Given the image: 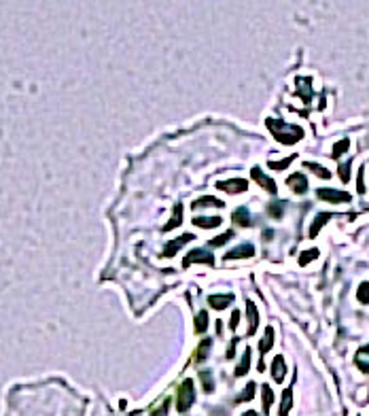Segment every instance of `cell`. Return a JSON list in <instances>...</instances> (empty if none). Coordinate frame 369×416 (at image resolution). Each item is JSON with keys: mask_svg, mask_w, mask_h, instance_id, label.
I'll use <instances>...</instances> for the list:
<instances>
[{"mask_svg": "<svg viewBox=\"0 0 369 416\" xmlns=\"http://www.w3.org/2000/svg\"><path fill=\"white\" fill-rule=\"evenodd\" d=\"M265 126L267 130L272 132V136L278 140L280 145H295L303 138V127L299 126H293V124H284L280 119H265Z\"/></svg>", "mask_w": 369, "mask_h": 416, "instance_id": "6da1fadb", "label": "cell"}, {"mask_svg": "<svg viewBox=\"0 0 369 416\" xmlns=\"http://www.w3.org/2000/svg\"><path fill=\"white\" fill-rule=\"evenodd\" d=\"M193 401H195V391H193V380L187 378L183 384H180L178 389V399H176V408L180 414H185L187 410L193 406Z\"/></svg>", "mask_w": 369, "mask_h": 416, "instance_id": "7a4b0ae2", "label": "cell"}, {"mask_svg": "<svg viewBox=\"0 0 369 416\" xmlns=\"http://www.w3.org/2000/svg\"><path fill=\"white\" fill-rule=\"evenodd\" d=\"M193 263H206V266H214V257L212 253H208V251L204 249H193L189 255L183 259V268H189Z\"/></svg>", "mask_w": 369, "mask_h": 416, "instance_id": "3957f363", "label": "cell"}, {"mask_svg": "<svg viewBox=\"0 0 369 416\" xmlns=\"http://www.w3.org/2000/svg\"><path fill=\"white\" fill-rule=\"evenodd\" d=\"M191 240H195V236H193V234H183V236H178V238L170 240V242H168V247L163 249V255H161V257H174V255H176L180 249L185 247V244H189Z\"/></svg>", "mask_w": 369, "mask_h": 416, "instance_id": "277c9868", "label": "cell"}, {"mask_svg": "<svg viewBox=\"0 0 369 416\" xmlns=\"http://www.w3.org/2000/svg\"><path fill=\"white\" fill-rule=\"evenodd\" d=\"M250 174H253V181H257V183H259L265 191L272 193V196H276V193H278V187H276V183H274V179H269L267 174L263 172V170H261L259 166H255V168H253V172H250Z\"/></svg>", "mask_w": 369, "mask_h": 416, "instance_id": "5b68a950", "label": "cell"}, {"mask_svg": "<svg viewBox=\"0 0 369 416\" xmlns=\"http://www.w3.org/2000/svg\"><path fill=\"white\" fill-rule=\"evenodd\" d=\"M316 196H318L320 200H327V202H350V200H352V196H350V193L337 191V189H329V187L318 189V191H316Z\"/></svg>", "mask_w": 369, "mask_h": 416, "instance_id": "8992f818", "label": "cell"}, {"mask_svg": "<svg viewBox=\"0 0 369 416\" xmlns=\"http://www.w3.org/2000/svg\"><path fill=\"white\" fill-rule=\"evenodd\" d=\"M216 187L227 191V193H244L248 189V183H246L244 179H229V181H219Z\"/></svg>", "mask_w": 369, "mask_h": 416, "instance_id": "52a82bcc", "label": "cell"}, {"mask_svg": "<svg viewBox=\"0 0 369 416\" xmlns=\"http://www.w3.org/2000/svg\"><path fill=\"white\" fill-rule=\"evenodd\" d=\"M255 255V247L253 244H248V242H244V244H240V247L236 249H231L229 253L225 255V259L229 261V259H246V257H253Z\"/></svg>", "mask_w": 369, "mask_h": 416, "instance_id": "ba28073f", "label": "cell"}, {"mask_svg": "<svg viewBox=\"0 0 369 416\" xmlns=\"http://www.w3.org/2000/svg\"><path fill=\"white\" fill-rule=\"evenodd\" d=\"M246 316H248V331H246V336H253V333L259 329V312H257V306L253 302H246Z\"/></svg>", "mask_w": 369, "mask_h": 416, "instance_id": "9c48e42d", "label": "cell"}, {"mask_svg": "<svg viewBox=\"0 0 369 416\" xmlns=\"http://www.w3.org/2000/svg\"><path fill=\"white\" fill-rule=\"evenodd\" d=\"M286 185H289L295 193H299V196H301V193H306V191H308V181H306V177H303L301 172L291 174V177L286 179Z\"/></svg>", "mask_w": 369, "mask_h": 416, "instance_id": "30bf717a", "label": "cell"}, {"mask_svg": "<svg viewBox=\"0 0 369 416\" xmlns=\"http://www.w3.org/2000/svg\"><path fill=\"white\" fill-rule=\"evenodd\" d=\"M191 223L202 227V230H214V227H219L223 221H221V217H193Z\"/></svg>", "mask_w": 369, "mask_h": 416, "instance_id": "8fae6325", "label": "cell"}, {"mask_svg": "<svg viewBox=\"0 0 369 416\" xmlns=\"http://www.w3.org/2000/svg\"><path fill=\"white\" fill-rule=\"evenodd\" d=\"M272 376L276 382H282L284 376H286V363H284V357H274L272 361Z\"/></svg>", "mask_w": 369, "mask_h": 416, "instance_id": "7c38bea8", "label": "cell"}, {"mask_svg": "<svg viewBox=\"0 0 369 416\" xmlns=\"http://www.w3.org/2000/svg\"><path fill=\"white\" fill-rule=\"evenodd\" d=\"M210 206H214V208H223V206H225V202H223V200H219V198H214V196H204V198H200V200L193 202V206H191V208H210Z\"/></svg>", "mask_w": 369, "mask_h": 416, "instance_id": "4fadbf2b", "label": "cell"}, {"mask_svg": "<svg viewBox=\"0 0 369 416\" xmlns=\"http://www.w3.org/2000/svg\"><path fill=\"white\" fill-rule=\"evenodd\" d=\"M231 219H233V223H238V225H242V227H250V225H253V219H250V213H248V208H246V206L236 208V213L231 215Z\"/></svg>", "mask_w": 369, "mask_h": 416, "instance_id": "5bb4252c", "label": "cell"}, {"mask_svg": "<svg viewBox=\"0 0 369 416\" xmlns=\"http://www.w3.org/2000/svg\"><path fill=\"white\" fill-rule=\"evenodd\" d=\"M310 83H312V81H310L308 77L306 79L303 77L297 79V87H299L297 93H299V98H303V104H310V100H312V87H310Z\"/></svg>", "mask_w": 369, "mask_h": 416, "instance_id": "9a60e30c", "label": "cell"}, {"mask_svg": "<svg viewBox=\"0 0 369 416\" xmlns=\"http://www.w3.org/2000/svg\"><path fill=\"white\" fill-rule=\"evenodd\" d=\"M231 302H233V295H231V293H227V295H210V297H208L210 308H214V310H223V308L229 306Z\"/></svg>", "mask_w": 369, "mask_h": 416, "instance_id": "2e32d148", "label": "cell"}, {"mask_svg": "<svg viewBox=\"0 0 369 416\" xmlns=\"http://www.w3.org/2000/svg\"><path fill=\"white\" fill-rule=\"evenodd\" d=\"M180 223H183V204H176V206H174V213H172V219H170L168 223L163 225V232L176 230Z\"/></svg>", "mask_w": 369, "mask_h": 416, "instance_id": "e0dca14e", "label": "cell"}, {"mask_svg": "<svg viewBox=\"0 0 369 416\" xmlns=\"http://www.w3.org/2000/svg\"><path fill=\"white\" fill-rule=\"evenodd\" d=\"M274 346V329L272 327H265V336H263V340L259 342V353L261 357H265V353L269 348Z\"/></svg>", "mask_w": 369, "mask_h": 416, "instance_id": "ac0fdd59", "label": "cell"}, {"mask_svg": "<svg viewBox=\"0 0 369 416\" xmlns=\"http://www.w3.org/2000/svg\"><path fill=\"white\" fill-rule=\"evenodd\" d=\"M291 406H293V389H286L284 393H282V403H280L278 414H280V416H289Z\"/></svg>", "mask_w": 369, "mask_h": 416, "instance_id": "d6986e66", "label": "cell"}, {"mask_svg": "<svg viewBox=\"0 0 369 416\" xmlns=\"http://www.w3.org/2000/svg\"><path fill=\"white\" fill-rule=\"evenodd\" d=\"M329 219H331V213H320L318 217H316L314 223H312V227H310V238H314L316 234H318V230H320V227H323Z\"/></svg>", "mask_w": 369, "mask_h": 416, "instance_id": "ffe728a7", "label": "cell"}, {"mask_svg": "<svg viewBox=\"0 0 369 416\" xmlns=\"http://www.w3.org/2000/svg\"><path fill=\"white\" fill-rule=\"evenodd\" d=\"M261 391H263V412L269 414V408H272V403H274V391L269 389V384H263Z\"/></svg>", "mask_w": 369, "mask_h": 416, "instance_id": "44dd1931", "label": "cell"}, {"mask_svg": "<svg viewBox=\"0 0 369 416\" xmlns=\"http://www.w3.org/2000/svg\"><path fill=\"white\" fill-rule=\"evenodd\" d=\"M248 367H250V348H246V350H244L242 361H240V365L236 367V378H238V376H246Z\"/></svg>", "mask_w": 369, "mask_h": 416, "instance_id": "7402d4cb", "label": "cell"}, {"mask_svg": "<svg viewBox=\"0 0 369 416\" xmlns=\"http://www.w3.org/2000/svg\"><path fill=\"white\" fill-rule=\"evenodd\" d=\"M255 391H257V384L255 382H248L244 386V391L236 397V403H242V401H250L253 399V395H255Z\"/></svg>", "mask_w": 369, "mask_h": 416, "instance_id": "603a6c76", "label": "cell"}, {"mask_svg": "<svg viewBox=\"0 0 369 416\" xmlns=\"http://www.w3.org/2000/svg\"><path fill=\"white\" fill-rule=\"evenodd\" d=\"M206 329H208V312L202 310V312H197V316H195V333H204Z\"/></svg>", "mask_w": 369, "mask_h": 416, "instance_id": "cb8c5ba5", "label": "cell"}, {"mask_svg": "<svg viewBox=\"0 0 369 416\" xmlns=\"http://www.w3.org/2000/svg\"><path fill=\"white\" fill-rule=\"evenodd\" d=\"M318 257V249H310V251H303L299 255V266H308L310 261H314Z\"/></svg>", "mask_w": 369, "mask_h": 416, "instance_id": "d4e9b609", "label": "cell"}, {"mask_svg": "<svg viewBox=\"0 0 369 416\" xmlns=\"http://www.w3.org/2000/svg\"><path fill=\"white\" fill-rule=\"evenodd\" d=\"M295 160H297V155H289V157H284V160H280V162H269V168L272 170H284L286 166H291Z\"/></svg>", "mask_w": 369, "mask_h": 416, "instance_id": "484cf974", "label": "cell"}, {"mask_svg": "<svg viewBox=\"0 0 369 416\" xmlns=\"http://www.w3.org/2000/svg\"><path fill=\"white\" fill-rule=\"evenodd\" d=\"M202 386H204V391H206V393H212L214 391V380H212V374L210 372H202Z\"/></svg>", "mask_w": 369, "mask_h": 416, "instance_id": "4316f807", "label": "cell"}, {"mask_svg": "<svg viewBox=\"0 0 369 416\" xmlns=\"http://www.w3.org/2000/svg\"><path fill=\"white\" fill-rule=\"evenodd\" d=\"M212 346V340H204L200 344V348H197V361H206L208 359V350Z\"/></svg>", "mask_w": 369, "mask_h": 416, "instance_id": "83f0119b", "label": "cell"}, {"mask_svg": "<svg viewBox=\"0 0 369 416\" xmlns=\"http://www.w3.org/2000/svg\"><path fill=\"white\" fill-rule=\"evenodd\" d=\"M348 146H350V140H348V138L339 140V143H337L335 146H333V155H331V157H335V160H337L339 155H344V153H346V151H348Z\"/></svg>", "mask_w": 369, "mask_h": 416, "instance_id": "f1b7e54d", "label": "cell"}, {"mask_svg": "<svg viewBox=\"0 0 369 416\" xmlns=\"http://www.w3.org/2000/svg\"><path fill=\"white\" fill-rule=\"evenodd\" d=\"M306 168H308V170H314V174H318V177H323V179H331V172H329V170L323 168V166H318V163L308 162Z\"/></svg>", "mask_w": 369, "mask_h": 416, "instance_id": "f546056e", "label": "cell"}, {"mask_svg": "<svg viewBox=\"0 0 369 416\" xmlns=\"http://www.w3.org/2000/svg\"><path fill=\"white\" fill-rule=\"evenodd\" d=\"M356 300L361 304H369V283H361L359 291H356Z\"/></svg>", "mask_w": 369, "mask_h": 416, "instance_id": "4dcf8cb0", "label": "cell"}, {"mask_svg": "<svg viewBox=\"0 0 369 416\" xmlns=\"http://www.w3.org/2000/svg\"><path fill=\"white\" fill-rule=\"evenodd\" d=\"M231 236H233L231 232L223 234V236H216V238H212V240H210V247H225V244L231 240Z\"/></svg>", "mask_w": 369, "mask_h": 416, "instance_id": "1f68e13d", "label": "cell"}, {"mask_svg": "<svg viewBox=\"0 0 369 416\" xmlns=\"http://www.w3.org/2000/svg\"><path fill=\"white\" fill-rule=\"evenodd\" d=\"M267 213L272 215V217H282V215H284V204H282V202H278V204H269Z\"/></svg>", "mask_w": 369, "mask_h": 416, "instance_id": "d6a6232c", "label": "cell"}, {"mask_svg": "<svg viewBox=\"0 0 369 416\" xmlns=\"http://www.w3.org/2000/svg\"><path fill=\"white\" fill-rule=\"evenodd\" d=\"M348 172H350V162L344 163V166L339 168V179H342L344 183H348V181H350V174H348Z\"/></svg>", "mask_w": 369, "mask_h": 416, "instance_id": "836d02e7", "label": "cell"}, {"mask_svg": "<svg viewBox=\"0 0 369 416\" xmlns=\"http://www.w3.org/2000/svg\"><path fill=\"white\" fill-rule=\"evenodd\" d=\"M238 323H240V312H238V310H233V312H231V319H229V329L236 331Z\"/></svg>", "mask_w": 369, "mask_h": 416, "instance_id": "e575fe53", "label": "cell"}, {"mask_svg": "<svg viewBox=\"0 0 369 416\" xmlns=\"http://www.w3.org/2000/svg\"><path fill=\"white\" fill-rule=\"evenodd\" d=\"M168 410H170V399H163V403H161V408H159V410H157V412H153V414H151V416H163V414H166V412H168Z\"/></svg>", "mask_w": 369, "mask_h": 416, "instance_id": "d590c367", "label": "cell"}, {"mask_svg": "<svg viewBox=\"0 0 369 416\" xmlns=\"http://www.w3.org/2000/svg\"><path fill=\"white\" fill-rule=\"evenodd\" d=\"M363 177H365V174H363V168L359 170V177H356V187H359V193H365V185H363Z\"/></svg>", "mask_w": 369, "mask_h": 416, "instance_id": "8d00e7d4", "label": "cell"}, {"mask_svg": "<svg viewBox=\"0 0 369 416\" xmlns=\"http://www.w3.org/2000/svg\"><path fill=\"white\" fill-rule=\"evenodd\" d=\"M238 346V338H233L231 342H229V350H227V359H233V350H236Z\"/></svg>", "mask_w": 369, "mask_h": 416, "instance_id": "74e56055", "label": "cell"}, {"mask_svg": "<svg viewBox=\"0 0 369 416\" xmlns=\"http://www.w3.org/2000/svg\"><path fill=\"white\" fill-rule=\"evenodd\" d=\"M240 416H259V414L253 412V410H246V412H244V414H240Z\"/></svg>", "mask_w": 369, "mask_h": 416, "instance_id": "f35d334b", "label": "cell"}]
</instances>
